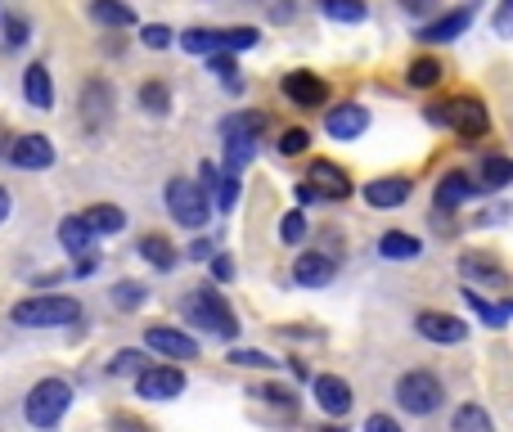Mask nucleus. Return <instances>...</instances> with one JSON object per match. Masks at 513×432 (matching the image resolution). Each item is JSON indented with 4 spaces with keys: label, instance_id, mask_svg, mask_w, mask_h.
<instances>
[{
    "label": "nucleus",
    "instance_id": "nucleus-1",
    "mask_svg": "<svg viewBox=\"0 0 513 432\" xmlns=\"http://www.w3.org/2000/svg\"><path fill=\"white\" fill-rule=\"evenodd\" d=\"M9 315H14V324H23V329H63V324L81 320V302L77 297H63V293H41V297L18 302Z\"/></svg>",
    "mask_w": 513,
    "mask_h": 432
},
{
    "label": "nucleus",
    "instance_id": "nucleus-2",
    "mask_svg": "<svg viewBox=\"0 0 513 432\" xmlns=\"http://www.w3.org/2000/svg\"><path fill=\"white\" fill-rule=\"evenodd\" d=\"M428 122L450 126L459 140H482V135L491 131V113H486V104L473 95H455V99H446V104H432Z\"/></svg>",
    "mask_w": 513,
    "mask_h": 432
},
{
    "label": "nucleus",
    "instance_id": "nucleus-3",
    "mask_svg": "<svg viewBox=\"0 0 513 432\" xmlns=\"http://www.w3.org/2000/svg\"><path fill=\"white\" fill-rule=\"evenodd\" d=\"M176 41L189 54H234V50H252L261 41V32L257 27H185Z\"/></svg>",
    "mask_w": 513,
    "mask_h": 432
},
{
    "label": "nucleus",
    "instance_id": "nucleus-4",
    "mask_svg": "<svg viewBox=\"0 0 513 432\" xmlns=\"http://www.w3.org/2000/svg\"><path fill=\"white\" fill-rule=\"evenodd\" d=\"M185 320L198 324V329H207V333H216V338H234V333H239V320H234V311L225 306L221 288H212V284L194 288V293L185 297Z\"/></svg>",
    "mask_w": 513,
    "mask_h": 432
},
{
    "label": "nucleus",
    "instance_id": "nucleus-5",
    "mask_svg": "<svg viewBox=\"0 0 513 432\" xmlns=\"http://www.w3.org/2000/svg\"><path fill=\"white\" fill-rule=\"evenodd\" d=\"M68 405H72V387L63 383V378H41V383L27 392L23 414L32 428H54V423L68 414Z\"/></svg>",
    "mask_w": 513,
    "mask_h": 432
},
{
    "label": "nucleus",
    "instance_id": "nucleus-6",
    "mask_svg": "<svg viewBox=\"0 0 513 432\" xmlns=\"http://www.w3.org/2000/svg\"><path fill=\"white\" fill-rule=\"evenodd\" d=\"M167 212L176 216L180 225H189V230H203L207 216H212V203H207V189L198 185V180H167Z\"/></svg>",
    "mask_w": 513,
    "mask_h": 432
},
{
    "label": "nucleus",
    "instance_id": "nucleus-7",
    "mask_svg": "<svg viewBox=\"0 0 513 432\" xmlns=\"http://www.w3.org/2000/svg\"><path fill=\"white\" fill-rule=\"evenodd\" d=\"M396 401L410 414H432L446 401V387H441V378L428 374V369H410V374L396 378Z\"/></svg>",
    "mask_w": 513,
    "mask_h": 432
},
{
    "label": "nucleus",
    "instance_id": "nucleus-8",
    "mask_svg": "<svg viewBox=\"0 0 513 432\" xmlns=\"http://www.w3.org/2000/svg\"><path fill=\"white\" fill-rule=\"evenodd\" d=\"M135 392L144 401H171V396L185 392V369L180 365H144L135 374Z\"/></svg>",
    "mask_w": 513,
    "mask_h": 432
},
{
    "label": "nucleus",
    "instance_id": "nucleus-9",
    "mask_svg": "<svg viewBox=\"0 0 513 432\" xmlns=\"http://www.w3.org/2000/svg\"><path fill=\"white\" fill-rule=\"evenodd\" d=\"M279 90H284V99L288 104H297V108H324L329 104V81H324L320 72H306V68L284 72Z\"/></svg>",
    "mask_w": 513,
    "mask_h": 432
},
{
    "label": "nucleus",
    "instance_id": "nucleus-10",
    "mask_svg": "<svg viewBox=\"0 0 513 432\" xmlns=\"http://www.w3.org/2000/svg\"><path fill=\"white\" fill-rule=\"evenodd\" d=\"M414 329H419V338L441 342V347H455V342L468 338V324L459 320V315H446V311H419L414 315Z\"/></svg>",
    "mask_w": 513,
    "mask_h": 432
},
{
    "label": "nucleus",
    "instance_id": "nucleus-11",
    "mask_svg": "<svg viewBox=\"0 0 513 432\" xmlns=\"http://www.w3.org/2000/svg\"><path fill=\"white\" fill-rule=\"evenodd\" d=\"M306 185H311L320 198H333V203L351 198V180H347V171H342L338 162H329V158H315V162H311V171H306Z\"/></svg>",
    "mask_w": 513,
    "mask_h": 432
},
{
    "label": "nucleus",
    "instance_id": "nucleus-12",
    "mask_svg": "<svg viewBox=\"0 0 513 432\" xmlns=\"http://www.w3.org/2000/svg\"><path fill=\"white\" fill-rule=\"evenodd\" d=\"M144 342L167 360H198V342L189 338L185 329H171V324H153V329L144 333Z\"/></svg>",
    "mask_w": 513,
    "mask_h": 432
},
{
    "label": "nucleus",
    "instance_id": "nucleus-13",
    "mask_svg": "<svg viewBox=\"0 0 513 432\" xmlns=\"http://www.w3.org/2000/svg\"><path fill=\"white\" fill-rule=\"evenodd\" d=\"M9 162L23 171H45V167H54V144L45 135H18L9 144Z\"/></svg>",
    "mask_w": 513,
    "mask_h": 432
},
{
    "label": "nucleus",
    "instance_id": "nucleus-14",
    "mask_svg": "<svg viewBox=\"0 0 513 432\" xmlns=\"http://www.w3.org/2000/svg\"><path fill=\"white\" fill-rule=\"evenodd\" d=\"M311 392H315V405H320L324 414H333V419H342V414L351 410V401H356V396H351V383L338 374H320L311 383Z\"/></svg>",
    "mask_w": 513,
    "mask_h": 432
},
{
    "label": "nucleus",
    "instance_id": "nucleus-15",
    "mask_svg": "<svg viewBox=\"0 0 513 432\" xmlns=\"http://www.w3.org/2000/svg\"><path fill=\"white\" fill-rule=\"evenodd\" d=\"M324 131L333 135V140H356V135L369 131V108L360 104H338L324 113Z\"/></svg>",
    "mask_w": 513,
    "mask_h": 432
},
{
    "label": "nucleus",
    "instance_id": "nucleus-16",
    "mask_svg": "<svg viewBox=\"0 0 513 432\" xmlns=\"http://www.w3.org/2000/svg\"><path fill=\"white\" fill-rule=\"evenodd\" d=\"M333 275H338V266H333L329 252H297V261H293L297 288H324Z\"/></svg>",
    "mask_w": 513,
    "mask_h": 432
},
{
    "label": "nucleus",
    "instance_id": "nucleus-17",
    "mask_svg": "<svg viewBox=\"0 0 513 432\" xmlns=\"http://www.w3.org/2000/svg\"><path fill=\"white\" fill-rule=\"evenodd\" d=\"M410 194H414L410 176H378V180H369L365 185V203L369 207H401Z\"/></svg>",
    "mask_w": 513,
    "mask_h": 432
},
{
    "label": "nucleus",
    "instance_id": "nucleus-18",
    "mask_svg": "<svg viewBox=\"0 0 513 432\" xmlns=\"http://www.w3.org/2000/svg\"><path fill=\"white\" fill-rule=\"evenodd\" d=\"M468 23H473V9L459 5V9H450V14H441L437 23L423 27L419 41H423V45H446V41H455V36H464V32H468Z\"/></svg>",
    "mask_w": 513,
    "mask_h": 432
},
{
    "label": "nucleus",
    "instance_id": "nucleus-19",
    "mask_svg": "<svg viewBox=\"0 0 513 432\" xmlns=\"http://www.w3.org/2000/svg\"><path fill=\"white\" fill-rule=\"evenodd\" d=\"M81 117H86L90 131H99V126L113 117V86H108V81H90V86L81 90Z\"/></svg>",
    "mask_w": 513,
    "mask_h": 432
},
{
    "label": "nucleus",
    "instance_id": "nucleus-20",
    "mask_svg": "<svg viewBox=\"0 0 513 432\" xmlns=\"http://www.w3.org/2000/svg\"><path fill=\"white\" fill-rule=\"evenodd\" d=\"M459 270H464L468 284H486V288H504V284H509V275L500 270V261L486 257V252H464V257H459Z\"/></svg>",
    "mask_w": 513,
    "mask_h": 432
},
{
    "label": "nucleus",
    "instance_id": "nucleus-21",
    "mask_svg": "<svg viewBox=\"0 0 513 432\" xmlns=\"http://www.w3.org/2000/svg\"><path fill=\"white\" fill-rule=\"evenodd\" d=\"M477 185L464 176V171H446V176L437 180V194H432V203H437V212H455L464 198H473Z\"/></svg>",
    "mask_w": 513,
    "mask_h": 432
},
{
    "label": "nucleus",
    "instance_id": "nucleus-22",
    "mask_svg": "<svg viewBox=\"0 0 513 432\" xmlns=\"http://www.w3.org/2000/svg\"><path fill=\"white\" fill-rule=\"evenodd\" d=\"M23 99L32 108H41V113L54 108V81H50V68H45V63H32V68L23 72Z\"/></svg>",
    "mask_w": 513,
    "mask_h": 432
},
{
    "label": "nucleus",
    "instance_id": "nucleus-23",
    "mask_svg": "<svg viewBox=\"0 0 513 432\" xmlns=\"http://www.w3.org/2000/svg\"><path fill=\"white\" fill-rule=\"evenodd\" d=\"M203 180H207V189H216V207H221V212H230V207L239 203V176H234V171L216 167V162H203Z\"/></svg>",
    "mask_w": 513,
    "mask_h": 432
},
{
    "label": "nucleus",
    "instance_id": "nucleus-24",
    "mask_svg": "<svg viewBox=\"0 0 513 432\" xmlns=\"http://www.w3.org/2000/svg\"><path fill=\"white\" fill-rule=\"evenodd\" d=\"M59 243L68 257H86L90 243H95V230H90L86 216H68V221H59Z\"/></svg>",
    "mask_w": 513,
    "mask_h": 432
},
{
    "label": "nucleus",
    "instance_id": "nucleus-25",
    "mask_svg": "<svg viewBox=\"0 0 513 432\" xmlns=\"http://www.w3.org/2000/svg\"><path fill=\"white\" fill-rule=\"evenodd\" d=\"M135 252H140V257L149 261L153 270H176V248H171L167 234H140Z\"/></svg>",
    "mask_w": 513,
    "mask_h": 432
},
{
    "label": "nucleus",
    "instance_id": "nucleus-26",
    "mask_svg": "<svg viewBox=\"0 0 513 432\" xmlns=\"http://www.w3.org/2000/svg\"><path fill=\"white\" fill-rule=\"evenodd\" d=\"M378 252H383L387 261H414L423 252V243L414 239V234H405V230H387L383 239H378Z\"/></svg>",
    "mask_w": 513,
    "mask_h": 432
},
{
    "label": "nucleus",
    "instance_id": "nucleus-27",
    "mask_svg": "<svg viewBox=\"0 0 513 432\" xmlns=\"http://www.w3.org/2000/svg\"><path fill=\"white\" fill-rule=\"evenodd\" d=\"M266 131V113H234L221 122V140H257Z\"/></svg>",
    "mask_w": 513,
    "mask_h": 432
},
{
    "label": "nucleus",
    "instance_id": "nucleus-28",
    "mask_svg": "<svg viewBox=\"0 0 513 432\" xmlns=\"http://www.w3.org/2000/svg\"><path fill=\"white\" fill-rule=\"evenodd\" d=\"M90 18L104 27H135V9L126 0H90Z\"/></svg>",
    "mask_w": 513,
    "mask_h": 432
},
{
    "label": "nucleus",
    "instance_id": "nucleus-29",
    "mask_svg": "<svg viewBox=\"0 0 513 432\" xmlns=\"http://www.w3.org/2000/svg\"><path fill=\"white\" fill-rule=\"evenodd\" d=\"M90 221V230L95 234H117V230H126V212L117 203H95V207H86L81 212Z\"/></svg>",
    "mask_w": 513,
    "mask_h": 432
},
{
    "label": "nucleus",
    "instance_id": "nucleus-30",
    "mask_svg": "<svg viewBox=\"0 0 513 432\" xmlns=\"http://www.w3.org/2000/svg\"><path fill=\"white\" fill-rule=\"evenodd\" d=\"M513 180V158H500V153H491V158H482V171H477L473 185L477 189H504Z\"/></svg>",
    "mask_w": 513,
    "mask_h": 432
},
{
    "label": "nucleus",
    "instance_id": "nucleus-31",
    "mask_svg": "<svg viewBox=\"0 0 513 432\" xmlns=\"http://www.w3.org/2000/svg\"><path fill=\"white\" fill-rule=\"evenodd\" d=\"M320 14L329 23H365L369 9H365V0H320Z\"/></svg>",
    "mask_w": 513,
    "mask_h": 432
},
{
    "label": "nucleus",
    "instance_id": "nucleus-32",
    "mask_svg": "<svg viewBox=\"0 0 513 432\" xmlns=\"http://www.w3.org/2000/svg\"><path fill=\"white\" fill-rule=\"evenodd\" d=\"M450 432H495V423H491V414L482 410V405H459L455 410V419H450Z\"/></svg>",
    "mask_w": 513,
    "mask_h": 432
},
{
    "label": "nucleus",
    "instance_id": "nucleus-33",
    "mask_svg": "<svg viewBox=\"0 0 513 432\" xmlns=\"http://www.w3.org/2000/svg\"><path fill=\"white\" fill-rule=\"evenodd\" d=\"M135 99H140V108L144 113H153V117H162L171 108V90H167V81H144L140 90H135Z\"/></svg>",
    "mask_w": 513,
    "mask_h": 432
},
{
    "label": "nucleus",
    "instance_id": "nucleus-34",
    "mask_svg": "<svg viewBox=\"0 0 513 432\" xmlns=\"http://www.w3.org/2000/svg\"><path fill=\"white\" fill-rule=\"evenodd\" d=\"M405 81H410L414 90H432L441 81V63L428 59V54H423V59H410V68H405Z\"/></svg>",
    "mask_w": 513,
    "mask_h": 432
},
{
    "label": "nucleus",
    "instance_id": "nucleus-35",
    "mask_svg": "<svg viewBox=\"0 0 513 432\" xmlns=\"http://www.w3.org/2000/svg\"><path fill=\"white\" fill-rule=\"evenodd\" d=\"M252 158H257V140H225V171L239 176Z\"/></svg>",
    "mask_w": 513,
    "mask_h": 432
},
{
    "label": "nucleus",
    "instance_id": "nucleus-36",
    "mask_svg": "<svg viewBox=\"0 0 513 432\" xmlns=\"http://www.w3.org/2000/svg\"><path fill=\"white\" fill-rule=\"evenodd\" d=\"M464 302H468V306H473V311H477V315H482V320H486V324H491V329H500V324H504V320H509V311H504V306H491V302H486V297H482V293H477V288H464Z\"/></svg>",
    "mask_w": 513,
    "mask_h": 432
},
{
    "label": "nucleus",
    "instance_id": "nucleus-37",
    "mask_svg": "<svg viewBox=\"0 0 513 432\" xmlns=\"http://www.w3.org/2000/svg\"><path fill=\"white\" fill-rule=\"evenodd\" d=\"M144 284H135V279H122V284H113V306H122V311H135V306H144Z\"/></svg>",
    "mask_w": 513,
    "mask_h": 432
},
{
    "label": "nucleus",
    "instance_id": "nucleus-38",
    "mask_svg": "<svg viewBox=\"0 0 513 432\" xmlns=\"http://www.w3.org/2000/svg\"><path fill=\"white\" fill-rule=\"evenodd\" d=\"M230 365H243V369H275L279 360L266 356V351H257V347H234V351H230Z\"/></svg>",
    "mask_w": 513,
    "mask_h": 432
},
{
    "label": "nucleus",
    "instance_id": "nucleus-39",
    "mask_svg": "<svg viewBox=\"0 0 513 432\" xmlns=\"http://www.w3.org/2000/svg\"><path fill=\"white\" fill-rule=\"evenodd\" d=\"M207 68H212L230 90H239V77H234V72H239L234 68V54H207Z\"/></svg>",
    "mask_w": 513,
    "mask_h": 432
},
{
    "label": "nucleus",
    "instance_id": "nucleus-40",
    "mask_svg": "<svg viewBox=\"0 0 513 432\" xmlns=\"http://www.w3.org/2000/svg\"><path fill=\"white\" fill-rule=\"evenodd\" d=\"M306 144H311V135H306L302 126H288V131L279 135V153H284V158H297V153H306Z\"/></svg>",
    "mask_w": 513,
    "mask_h": 432
},
{
    "label": "nucleus",
    "instance_id": "nucleus-41",
    "mask_svg": "<svg viewBox=\"0 0 513 432\" xmlns=\"http://www.w3.org/2000/svg\"><path fill=\"white\" fill-rule=\"evenodd\" d=\"M279 239H284V243H302L306 239V216L302 212H284V221H279Z\"/></svg>",
    "mask_w": 513,
    "mask_h": 432
},
{
    "label": "nucleus",
    "instance_id": "nucleus-42",
    "mask_svg": "<svg viewBox=\"0 0 513 432\" xmlns=\"http://www.w3.org/2000/svg\"><path fill=\"white\" fill-rule=\"evenodd\" d=\"M140 41L149 45V50H167V45H171V27H162V23H144V27H140Z\"/></svg>",
    "mask_w": 513,
    "mask_h": 432
},
{
    "label": "nucleus",
    "instance_id": "nucleus-43",
    "mask_svg": "<svg viewBox=\"0 0 513 432\" xmlns=\"http://www.w3.org/2000/svg\"><path fill=\"white\" fill-rule=\"evenodd\" d=\"M140 351H131V347H126V351H117V356H113V365H108V374H140Z\"/></svg>",
    "mask_w": 513,
    "mask_h": 432
},
{
    "label": "nucleus",
    "instance_id": "nucleus-44",
    "mask_svg": "<svg viewBox=\"0 0 513 432\" xmlns=\"http://www.w3.org/2000/svg\"><path fill=\"white\" fill-rule=\"evenodd\" d=\"M491 27H495V36H513V0H500V9H495Z\"/></svg>",
    "mask_w": 513,
    "mask_h": 432
},
{
    "label": "nucleus",
    "instance_id": "nucleus-45",
    "mask_svg": "<svg viewBox=\"0 0 513 432\" xmlns=\"http://www.w3.org/2000/svg\"><path fill=\"white\" fill-rule=\"evenodd\" d=\"M252 396H261V401H270V405H284V410H293V392H288V387H257Z\"/></svg>",
    "mask_w": 513,
    "mask_h": 432
},
{
    "label": "nucleus",
    "instance_id": "nucleus-46",
    "mask_svg": "<svg viewBox=\"0 0 513 432\" xmlns=\"http://www.w3.org/2000/svg\"><path fill=\"white\" fill-rule=\"evenodd\" d=\"M5 41L9 45H23L27 41V18H18V14L5 18Z\"/></svg>",
    "mask_w": 513,
    "mask_h": 432
},
{
    "label": "nucleus",
    "instance_id": "nucleus-47",
    "mask_svg": "<svg viewBox=\"0 0 513 432\" xmlns=\"http://www.w3.org/2000/svg\"><path fill=\"white\" fill-rule=\"evenodd\" d=\"M113 432H153L144 419H135V414H113Z\"/></svg>",
    "mask_w": 513,
    "mask_h": 432
},
{
    "label": "nucleus",
    "instance_id": "nucleus-48",
    "mask_svg": "<svg viewBox=\"0 0 513 432\" xmlns=\"http://www.w3.org/2000/svg\"><path fill=\"white\" fill-rule=\"evenodd\" d=\"M365 432H401V423H396L392 414H369V419H365Z\"/></svg>",
    "mask_w": 513,
    "mask_h": 432
},
{
    "label": "nucleus",
    "instance_id": "nucleus-49",
    "mask_svg": "<svg viewBox=\"0 0 513 432\" xmlns=\"http://www.w3.org/2000/svg\"><path fill=\"white\" fill-rule=\"evenodd\" d=\"M401 9L410 18H423V14H432V9H437V0H401Z\"/></svg>",
    "mask_w": 513,
    "mask_h": 432
},
{
    "label": "nucleus",
    "instance_id": "nucleus-50",
    "mask_svg": "<svg viewBox=\"0 0 513 432\" xmlns=\"http://www.w3.org/2000/svg\"><path fill=\"white\" fill-rule=\"evenodd\" d=\"M212 275H216V279H221V284H225V279H230V275H234L230 257H216V261H212Z\"/></svg>",
    "mask_w": 513,
    "mask_h": 432
},
{
    "label": "nucleus",
    "instance_id": "nucleus-51",
    "mask_svg": "<svg viewBox=\"0 0 513 432\" xmlns=\"http://www.w3.org/2000/svg\"><path fill=\"white\" fill-rule=\"evenodd\" d=\"M270 18H275V23H288V18H293V5H288V0H279V5H270Z\"/></svg>",
    "mask_w": 513,
    "mask_h": 432
},
{
    "label": "nucleus",
    "instance_id": "nucleus-52",
    "mask_svg": "<svg viewBox=\"0 0 513 432\" xmlns=\"http://www.w3.org/2000/svg\"><path fill=\"white\" fill-rule=\"evenodd\" d=\"M189 257H198V261H203V257H212V243H207V239H198L194 248H189Z\"/></svg>",
    "mask_w": 513,
    "mask_h": 432
},
{
    "label": "nucleus",
    "instance_id": "nucleus-53",
    "mask_svg": "<svg viewBox=\"0 0 513 432\" xmlns=\"http://www.w3.org/2000/svg\"><path fill=\"white\" fill-rule=\"evenodd\" d=\"M9 207H14V203H9V189H5V185H0V225H5V216H9Z\"/></svg>",
    "mask_w": 513,
    "mask_h": 432
},
{
    "label": "nucleus",
    "instance_id": "nucleus-54",
    "mask_svg": "<svg viewBox=\"0 0 513 432\" xmlns=\"http://www.w3.org/2000/svg\"><path fill=\"white\" fill-rule=\"evenodd\" d=\"M324 432H347V428H324Z\"/></svg>",
    "mask_w": 513,
    "mask_h": 432
}]
</instances>
